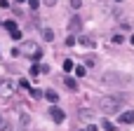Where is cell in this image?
Wrapping results in <instances>:
<instances>
[{
  "label": "cell",
  "mask_w": 134,
  "mask_h": 131,
  "mask_svg": "<svg viewBox=\"0 0 134 131\" xmlns=\"http://www.w3.org/2000/svg\"><path fill=\"white\" fill-rule=\"evenodd\" d=\"M120 108H122V98H120V96H104V98L99 101V110H101L104 115H115Z\"/></svg>",
  "instance_id": "cell-1"
},
{
  "label": "cell",
  "mask_w": 134,
  "mask_h": 131,
  "mask_svg": "<svg viewBox=\"0 0 134 131\" xmlns=\"http://www.w3.org/2000/svg\"><path fill=\"white\" fill-rule=\"evenodd\" d=\"M19 54H24V56H28V59H33V61H38L40 56H42V52H40V47L35 45V42H24L21 45V49H19Z\"/></svg>",
  "instance_id": "cell-2"
},
{
  "label": "cell",
  "mask_w": 134,
  "mask_h": 131,
  "mask_svg": "<svg viewBox=\"0 0 134 131\" xmlns=\"http://www.w3.org/2000/svg\"><path fill=\"white\" fill-rule=\"evenodd\" d=\"M12 94H14V82H12V80H0V96L7 98V96H12Z\"/></svg>",
  "instance_id": "cell-3"
},
{
  "label": "cell",
  "mask_w": 134,
  "mask_h": 131,
  "mask_svg": "<svg viewBox=\"0 0 134 131\" xmlns=\"http://www.w3.org/2000/svg\"><path fill=\"white\" fill-rule=\"evenodd\" d=\"M49 117H52V122L61 124V122L66 120V113H64L61 108H57V105H54V108H49Z\"/></svg>",
  "instance_id": "cell-4"
},
{
  "label": "cell",
  "mask_w": 134,
  "mask_h": 131,
  "mask_svg": "<svg viewBox=\"0 0 134 131\" xmlns=\"http://www.w3.org/2000/svg\"><path fill=\"white\" fill-rule=\"evenodd\" d=\"M118 120H120L122 124H134V110H125Z\"/></svg>",
  "instance_id": "cell-5"
},
{
  "label": "cell",
  "mask_w": 134,
  "mask_h": 131,
  "mask_svg": "<svg viewBox=\"0 0 134 131\" xmlns=\"http://www.w3.org/2000/svg\"><path fill=\"white\" fill-rule=\"evenodd\" d=\"M80 26H82V21H80V16H73V19H71V23H68V30L73 33V30H78Z\"/></svg>",
  "instance_id": "cell-6"
},
{
  "label": "cell",
  "mask_w": 134,
  "mask_h": 131,
  "mask_svg": "<svg viewBox=\"0 0 134 131\" xmlns=\"http://www.w3.org/2000/svg\"><path fill=\"white\" fill-rule=\"evenodd\" d=\"M45 98H47L49 103H57V101H59V94H57L54 89H47V91H45Z\"/></svg>",
  "instance_id": "cell-7"
},
{
  "label": "cell",
  "mask_w": 134,
  "mask_h": 131,
  "mask_svg": "<svg viewBox=\"0 0 134 131\" xmlns=\"http://www.w3.org/2000/svg\"><path fill=\"white\" fill-rule=\"evenodd\" d=\"M80 45H85V47H94V40L87 38V35H82V38H80Z\"/></svg>",
  "instance_id": "cell-8"
},
{
  "label": "cell",
  "mask_w": 134,
  "mask_h": 131,
  "mask_svg": "<svg viewBox=\"0 0 134 131\" xmlns=\"http://www.w3.org/2000/svg\"><path fill=\"white\" fill-rule=\"evenodd\" d=\"M42 38H45V40H49V42H52V40H54V33H52V30H49V28H45V30H42Z\"/></svg>",
  "instance_id": "cell-9"
},
{
  "label": "cell",
  "mask_w": 134,
  "mask_h": 131,
  "mask_svg": "<svg viewBox=\"0 0 134 131\" xmlns=\"http://www.w3.org/2000/svg\"><path fill=\"white\" fill-rule=\"evenodd\" d=\"M40 73H42V68H40L38 63H33V66H31V75L35 77V75H40Z\"/></svg>",
  "instance_id": "cell-10"
},
{
  "label": "cell",
  "mask_w": 134,
  "mask_h": 131,
  "mask_svg": "<svg viewBox=\"0 0 134 131\" xmlns=\"http://www.w3.org/2000/svg\"><path fill=\"white\" fill-rule=\"evenodd\" d=\"M5 28L12 33V30H16V23H14V21H5Z\"/></svg>",
  "instance_id": "cell-11"
},
{
  "label": "cell",
  "mask_w": 134,
  "mask_h": 131,
  "mask_svg": "<svg viewBox=\"0 0 134 131\" xmlns=\"http://www.w3.org/2000/svg\"><path fill=\"white\" fill-rule=\"evenodd\" d=\"M73 70H75V75H78V77H82V75H85V66H75Z\"/></svg>",
  "instance_id": "cell-12"
},
{
  "label": "cell",
  "mask_w": 134,
  "mask_h": 131,
  "mask_svg": "<svg viewBox=\"0 0 134 131\" xmlns=\"http://www.w3.org/2000/svg\"><path fill=\"white\" fill-rule=\"evenodd\" d=\"M66 87H68V89H75L78 84H75V80H73V77H66Z\"/></svg>",
  "instance_id": "cell-13"
},
{
  "label": "cell",
  "mask_w": 134,
  "mask_h": 131,
  "mask_svg": "<svg viewBox=\"0 0 134 131\" xmlns=\"http://www.w3.org/2000/svg\"><path fill=\"white\" fill-rule=\"evenodd\" d=\"M73 68H75V66H73V61H64V70H66V73H68V70H73Z\"/></svg>",
  "instance_id": "cell-14"
},
{
  "label": "cell",
  "mask_w": 134,
  "mask_h": 131,
  "mask_svg": "<svg viewBox=\"0 0 134 131\" xmlns=\"http://www.w3.org/2000/svg\"><path fill=\"white\" fill-rule=\"evenodd\" d=\"M104 129H106V131H115V127H113L108 120H104Z\"/></svg>",
  "instance_id": "cell-15"
},
{
  "label": "cell",
  "mask_w": 134,
  "mask_h": 131,
  "mask_svg": "<svg viewBox=\"0 0 134 131\" xmlns=\"http://www.w3.org/2000/svg\"><path fill=\"white\" fill-rule=\"evenodd\" d=\"M12 40H21V30H19V28L12 30Z\"/></svg>",
  "instance_id": "cell-16"
},
{
  "label": "cell",
  "mask_w": 134,
  "mask_h": 131,
  "mask_svg": "<svg viewBox=\"0 0 134 131\" xmlns=\"http://www.w3.org/2000/svg\"><path fill=\"white\" fill-rule=\"evenodd\" d=\"M26 2H28L33 9H38V7H40V0H26Z\"/></svg>",
  "instance_id": "cell-17"
},
{
  "label": "cell",
  "mask_w": 134,
  "mask_h": 131,
  "mask_svg": "<svg viewBox=\"0 0 134 131\" xmlns=\"http://www.w3.org/2000/svg\"><path fill=\"white\" fill-rule=\"evenodd\" d=\"M122 40H125V38H122V35H113V42H115V45H120V42H122Z\"/></svg>",
  "instance_id": "cell-18"
},
{
  "label": "cell",
  "mask_w": 134,
  "mask_h": 131,
  "mask_svg": "<svg viewBox=\"0 0 134 131\" xmlns=\"http://www.w3.org/2000/svg\"><path fill=\"white\" fill-rule=\"evenodd\" d=\"M31 96H35V98H40V96H42V91H38V89H31Z\"/></svg>",
  "instance_id": "cell-19"
},
{
  "label": "cell",
  "mask_w": 134,
  "mask_h": 131,
  "mask_svg": "<svg viewBox=\"0 0 134 131\" xmlns=\"http://www.w3.org/2000/svg\"><path fill=\"white\" fill-rule=\"evenodd\" d=\"M80 5H82V2H80V0H71V7H73V9H78V7H80Z\"/></svg>",
  "instance_id": "cell-20"
},
{
  "label": "cell",
  "mask_w": 134,
  "mask_h": 131,
  "mask_svg": "<svg viewBox=\"0 0 134 131\" xmlns=\"http://www.w3.org/2000/svg\"><path fill=\"white\" fill-rule=\"evenodd\" d=\"M42 2H45L47 7H54V5H57V0H42Z\"/></svg>",
  "instance_id": "cell-21"
},
{
  "label": "cell",
  "mask_w": 134,
  "mask_h": 131,
  "mask_svg": "<svg viewBox=\"0 0 134 131\" xmlns=\"http://www.w3.org/2000/svg\"><path fill=\"white\" fill-rule=\"evenodd\" d=\"M2 131H16L14 127H2Z\"/></svg>",
  "instance_id": "cell-22"
},
{
  "label": "cell",
  "mask_w": 134,
  "mask_h": 131,
  "mask_svg": "<svg viewBox=\"0 0 134 131\" xmlns=\"http://www.w3.org/2000/svg\"><path fill=\"white\" fill-rule=\"evenodd\" d=\"M130 42H132V45H134V35H132V38H130Z\"/></svg>",
  "instance_id": "cell-23"
},
{
  "label": "cell",
  "mask_w": 134,
  "mask_h": 131,
  "mask_svg": "<svg viewBox=\"0 0 134 131\" xmlns=\"http://www.w3.org/2000/svg\"><path fill=\"white\" fill-rule=\"evenodd\" d=\"M14 2H26V0H14Z\"/></svg>",
  "instance_id": "cell-24"
},
{
  "label": "cell",
  "mask_w": 134,
  "mask_h": 131,
  "mask_svg": "<svg viewBox=\"0 0 134 131\" xmlns=\"http://www.w3.org/2000/svg\"><path fill=\"white\" fill-rule=\"evenodd\" d=\"M0 127H2V115H0Z\"/></svg>",
  "instance_id": "cell-25"
}]
</instances>
